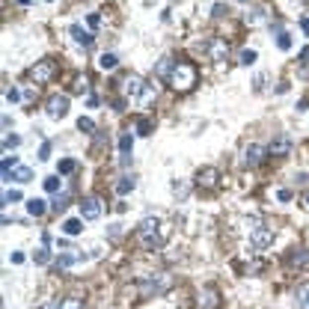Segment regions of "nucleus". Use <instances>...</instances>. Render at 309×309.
I'll return each mask as SVG.
<instances>
[{
	"label": "nucleus",
	"mask_w": 309,
	"mask_h": 309,
	"mask_svg": "<svg viewBox=\"0 0 309 309\" xmlns=\"http://www.w3.org/2000/svg\"><path fill=\"white\" fill-rule=\"evenodd\" d=\"M265 152H268V149H262V146L250 143V146L244 149V164H247V167H259V164L265 161Z\"/></svg>",
	"instance_id": "13"
},
{
	"label": "nucleus",
	"mask_w": 309,
	"mask_h": 309,
	"mask_svg": "<svg viewBox=\"0 0 309 309\" xmlns=\"http://www.w3.org/2000/svg\"><path fill=\"white\" fill-rule=\"evenodd\" d=\"M24 262V253H12V265H21Z\"/></svg>",
	"instance_id": "46"
},
{
	"label": "nucleus",
	"mask_w": 309,
	"mask_h": 309,
	"mask_svg": "<svg viewBox=\"0 0 309 309\" xmlns=\"http://www.w3.org/2000/svg\"><path fill=\"white\" fill-rule=\"evenodd\" d=\"M304 33L309 36V18H304Z\"/></svg>",
	"instance_id": "47"
},
{
	"label": "nucleus",
	"mask_w": 309,
	"mask_h": 309,
	"mask_svg": "<svg viewBox=\"0 0 309 309\" xmlns=\"http://www.w3.org/2000/svg\"><path fill=\"white\" fill-rule=\"evenodd\" d=\"M250 244H253L256 250L271 247V244H274V229H271V226H256V229L250 232Z\"/></svg>",
	"instance_id": "8"
},
{
	"label": "nucleus",
	"mask_w": 309,
	"mask_h": 309,
	"mask_svg": "<svg viewBox=\"0 0 309 309\" xmlns=\"http://www.w3.org/2000/svg\"><path fill=\"white\" fill-rule=\"evenodd\" d=\"M48 3H51V0H48Z\"/></svg>",
	"instance_id": "50"
},
{
	"label": "nucleus",
	"mask_w": 309,
	"mask_h": 309,
	"mask_svg": "<svg viewBox=\"0 0 309 309\" xmlns=\"http://www.w3.org/2000/svg\"><path fill=\"white\" fill-rule=\"evenodd\" d=\"M18 3H30V0H18Z\"/></svg>",
	"instance_id": "48"
},
{
	"label": "nucleus",
	"mask_w": 309,
	"mask_h": 309,
	"mask_svg": "<svg viewBox=\"0 0 309 309\" xmlns=\"http://www.w3.org/2000/svg\"><path fill=\"white\" fill-rule=\"evenodd\" d=\"M298 307H301V309H309V283L298 289Z\"/></svg>",
	"instance_id": "29"
},
{
	"label": "nucleus",
	"mask_w": 309,
	"mask_h": 309,
	"mask_svg": "<svg viewBox=\"0 0 309 309\" xmlns=\"http://www.w3.org/2000/svg\"><path fill=\"white\" fill-rule=\"evenodd\" d=\"M6 101H9V104H15V101H21V92H18L15 86H9V89H6Z\"/></svg>",
	"instance_id": "40"
},
{
	"label": "nucleus",
	"mask_w": 309,
	"mask_h": 309,
	"mask_svg": "<svg viewBox=\"0 0 309 309\" xmlns=\"http://www.w3.org/2000/svg\"><path fill=\"white\" fill-rule=\"evenodd\" d=\"M119 89H122V98H137V95L146 89V83H143L140 74H125V77L119 80Z\"/></svg>",
	"instance_id": "5"
},
{
	"label": "nucleus",
	"mask_w": 309,
	"mask_h": 309,
	"mask_svg": "<svg viewBox=\"0 0 309 309\" xmlns=\"http://www.w3.org/2000/svg\"><path fill=\"white\" fill-rule=\"evenodd\" d=\"M241 3H244V0H241Z\"/></svg>",
	"instance_id": "51"
},
{
	"label": "nucleus",
	"mask_w": 309,
	"mask_h": 309,
	"mask_svg": "<svg viewBox=\"0 0 309 309\" xmlns=\"http://www.w3.org/2000/svg\"><path fill=\"white\" fill-rule=\"evenodd\" d=\"M155 98H158V89H155L152 83H146V89L140 92V107H152Z\"/></svg>",
	"instance_id": "20"
},
{
	"label": "nucleus",
	"mask_w": 309,
	"mask_h": 309,
	"mask_svg": "<svg viewBox=\"0 0 309 309\" xmlns=\"http://www.w3.org/2000/svg\"><path fill=\"white\" fill-rule=\"evenodd\" d=\"M176 62H179V60H173V57H164V60H158V65H155V77H167V80H170V74H173Z\"/></svg>",
	"instance_id": "14"
},
{
	"label": "nucleus",
	"mask_w": 309,
	"mask_h": 309,
	"mask_svg": "<svg viewBox=\"0 0 309 309\" xmlns=\"http://www.w3.org/2000/svg\"><path fill=\"white\" fill-rule=\"evenodd\" d=\"M268 155H274V158H286V155H292V137L277 134V137L271 140V146H268Z\"/></svg>",
	"instance_id": "9"
},
{
	"label": "nucleus",
	"mask_w": 309,
	"mask_h": 309,
	"mask_svg": "<svg viewBox=\"0 0 309 309\" xmlns=\"http://www.w3.org/2000/svg\"><path fill=\"white\" fill-rule=\"evenodd\" d=\"M173 193H176V199H187V193H190V185H187L185 179H176V182H173Z\"/></svg>",
	"instance_id": "21"
},
{
	"label": "nucleus",
	"mask_w": 309,
	"mask_h": 309,
	"mask_svg": "<svg viewBox=\"0 0 309 309\" xmlns=\"http://www.w3.org/2000/svg\"><path fill=\"white\" fill-rule=\"evenodd\" d=\"M33 262H36V265H48V262H51V250H45V247H39V250L33 253Z\"/></svg>",
	"instance_id": "32"
},
{
	"label": "nucleus",
	"mask_w": 309,
	"mask_h": 309,
	"mask_svg": "<svg viewBox=\"0 0 309 309\" xmlns=\"http://www.w3.org/2000/svg\"><path fill=\"white\" fill-rule=\"evenodd\" d=\"M256 60H259L256 51H241V54H238V62H241V65H253Z\"/></svg>",
	"instance_id": "30"
},
{
	"label": "nucleus",
	"mask_w": 309,
	"mask_h": 309,
	"mask_svg": "<svg viewBox=\"0 0 309 309\" xmlns=\"http://www.w3.org/2000/svg\"><path fill=\"white\" fill-rule=\"evenodd\" d=\"M131 149H134V137H131V134H122V137H119V152H122V155H131Z\"/></svg>",
	"instance_id": "28"
},
{
	"label": "nucleus",
	"mask_w": 309,
	"mask_h": 309,
	"mask_svg": "<svg viewBox=\"0 0 309 309\" xmlns=\"http://www.w3.org/2000/svg\"><path fill=\"white\" fill-rule=\"evenodd\" d=\"M57 170H60V176H68V173H74V170H77V161H74V158H62Z\"/></svg>",
	"instance_id": "26"
},
{
	"label": "nucleus",
	"mask_w": 309,
	"mask_h": 309,
	"mask_svg": "<svg viewBox=\"0 0 309 309\" xmlns=\"http://www.w3.org/2000/svg\"><path fill=\"white\" fill-rule=\"evenodd\" d=\"M211 15H214V18H223V15H229V6H226V3H214V6H211Z\"/></svg>",
	"instance_id": "37"
},
{
	"label": "nucleus",
	"mask_w": 309,
	"mask_h": 309,
	"mask_svg": "<svg viewBox=\"0 0 309 309\" xmlns=\"http://www.w3.org/2000/svg\"><path fill=\"white\" fill-rule=\"evenodd\" d=\"M113 187H116V193H119V196H125V193H131V190L137 187V176H122Z\"/></svg>",
	"instance_id": "17"
},
{
	"label": "nucleus",
	"mask_w": 309,
	"mask_h": 309,
	"mask_svg": "<svg viewBox=\"0 0 309 309\" xmlns=\"http://www.w3.org/2000/svg\"><path fill=\"white\" fill-rule=\"evenodd\" d=\"M77 131H83V134H92V131H95V122H92L89 116H80V119H77Z\"/></svg>",
	"instance_id": "31"
},
{
	"label": "nucleus",
	"mask_w": 309,
	"mask_h": 309,
	"mask_svg": "<svg viewBox=\"0 0 309 309\" xmlns=\"http://www.w3.org/2000/svg\"><path fill=\"white\" fill-rule=\"evenodd\" d=\"M12 170H18V158H15V155H12V158L6 155L3 164H0V176H3V182H12Z\"/></svg>",
	"instance_id": "18"
},
{
	"label": "nucleus",
	"mask_w": 309,
	"mask_h": 309,
	"mask_svg": "<svg viewBox=\"0 0 309 309\" xmlns=\"http://www.w3.org/2000/svg\"><path fill=\"white\" fill-rule=\"evenodd\" d=\"M62 208H65V196H57L54 199V211H62Z\"/></svg>",
	"instance_id": "43"
},
{
	"label": "nucleus",
	"mask_w": 309,
	"mask_h": 309,
	"mask_svg": "<svg viewBox=\"0 0 309 309\" xmlns=\"http://www.w3.org/2000/svg\"><path fill=\"white\" fill-rule=\"evenodd\" d=\"M170 286H173V277H170V274H152L149 280L140 283V295H143V298H155V295L170 292Z\"/></svg>",
	"instance_id": "2"
},
{
	"label": "nucleus",
	"mask_w": 309,
	"mask_h": 309,
	"mask_svg": "<svg viewBox=\"0 0 309 309\" xmlns=\"http://www.w3.org/2000/svg\"><path fill=\"white\" fill-rule=\"evenodd\" d=\"M45 113L51 119H62L68 113V95H51L48 104H45Z\"/></svg>",
	"instance_id": "6"
},
{
	"label": "nucleus",
	"mask_w": 309,
	"mask_h": 309,
	"mask_svg": "<svg viewBox=\"0 0 309 309\" xmlns=\"http://www.w3.org/2000/svg\"><path fill=\"white\" fill-rule=\"evenodd\" d=\"M137 134L149 137V134H152V122H149V119H140V122H137Z\"/></svg>",
	"instance_id": "38"
},
{
	"label": "nucleus",
	"mask_w": 309,
	"mask_h": 309,
	"mask_svg": "<svg viewBox=\"0 0 309 309\" xmlns=\"http://www.w3.org/2000/svg\"><path fill=\"white\" fill-rule=\"evenodd\" d=\"M54 74H57V62H54V60H39V62H36V65H30V71H27V77H30L36 86L51 83V80H54Z\"/></svg>",
	"instance_id": "3"
},
{
	"label": "nucleus",
	"mask_w": 309,
	"mask_h": 309,
	"mask_svg": "<svg viewBox=\"0 0 309 309\" xmlns=\"http://www.w3.org/2000/svg\"><path fill=\"white\" fill-rule=\"evenodd\" d=\"M277 45H280V51H289L292 48V36L283 30V33H277Z\"/></svg>",
	"instance_id": "33"
},
{
	"label": "nucleus",
	"mask_w": 309,
	"mask_h": 309,
	"mask_svg": "<svg viewBox=\"0 0 309 309\" xmlns=\"http://www.w3.org/2000/svg\"><path fill=\"white\" fill-rule=\"evenodd\" d=\"M80 217L83 220H98L101 217V199L98 196H86L80 202Z\"/></svg>",
	"instance_id": "10"
},
{
	"label": "nucleus",
	"mask_w": 309,
	"mask_h": 309,
	"mask_svg": "<svg viewBox=\"0 0 309 309\" xmlns=\"http://www.w3.org/2000/svg\"><path fill=\"white\" fill-rule=\"evenodd\" d=\"M98 65H101L104 71H110V68H116V65H119V57H116V54H101Z\"/></svg>",
	"instance_id": "23"
},
{
	"label": "nucleus",
	"mask_w": 309,
	"mask_h": 309,
	"mask_svg": "<svg viewBox=\"0 0 309 309\" xmlns=\"http://www.w3.org/2000/svg\"><path fill=\"white\" fill-rule=\"evenodd\" d=\"M307 205H309V193H307Z\"/></svg>",
	"instance_id": "49"
},
{
	"label": "nucleus",
	"mask_w": 309,
	"mask_h": 309,
	"mask_svg": "<svg viewBox=\"0 0 309 309\" xmlns=\"http://www.w3.org/2000/svg\"><path fill=\"white\" fill-rule=\"evenodd\" d=\"M262 89H265V74L256 77V92H262Z\"/></svg>",
	"instance_id": "44"
},
{
	"label": "nucleus",
	"mask_w": 309,
	"mask_h": 309,
	"mask_svg": "<svg viewBox=\"0 0 309 309\" xmlns=\"http://www.w3.org/2000/svg\"><path fill=\"white\" fill-rule=\"evenodd\" d=\"M265 12H268L265 6H253V9L247 12V24H250V27H256V24H262V21H265Z\"/></svg>",
	"instance_id": "19"
},
{
	"label": "nucleus",
	"mask_w": 309,
	"mask_h": 309,
	"mask_svg": "<svg viewBox=\"0 0 309 309\" xmlns=\"http://www.w3.org/2000/svg\"><path fill=\"white\" fill-rule=\"evenodd\" d=\"M18 143H21V137H18V134H6V137H3V149H6V152H9V149H15Z\"/></svg>",
	"instance_id": "34"
},
{
	"label": "nucleus",
	"mask_w": 309,
	"mask_h": 309,
	"mask_svg": "<svg viewBox=\"0 0 309 309\" xmlns=\"http://www.w3.org/2000/svg\"><path fill=\"white\" fill-rule=\"evenodd\" d=\"M196 185L205 187V190L217 187V185H220V170H217V167H199V170H196Z\"/></svg>",
	"instance_id": "7"
},
{
	"label": "nucleus",
	"mask_w": 309,
	"mask_h": 309,
	"mask_svg": "<svg viewBox=\"0 0 309 309\" xmlns=\"http://www.w3.org/2000/svg\"><path fill=\"white\" fill-rule=\"evenodd\" d=\"M158 217H146L143 223H140V238H143V244L149 247V250H155V247H161L164 244V235H158Z\"/></svg>",
	"instance_id": "4"
},
{
	"label": "nucleus",
	"mask_w": 309,
	"mask_h": 309,
	"mask_svg": "<svg viewBox=\"0 0 309 309\" xmlns=\"http://www.w3.org/2000/svg\"><path fill=\"white\" fill-rule=\"evenodd\" d=\"M68 33H71V39H74L77 45H83V48H89V45H92V36H89L80 24H71V30H68Z\"/></svg>",
	"instance_id": "16"
},
{
	"label": "nucleus",
	"mask_w": 309,
	"mask_h": 309,
	"mask_svg": "<svg viewBox=\"0 0 309 309\" xmlns=\"http://www.w3.org/2000/svg\"><path fill=\"white\" fill-rule=\"evenodd\" d=\"M27 211H30L33 217H42V214H45V199H30V202H27Z\"/></svg>",
	"instance_id": "27"
},
{
	"label": "nucleus",
	"mask_w": 309,
	"mask_h": 309,
	"mask_svg": "<svg viewBox=\"0 0 309 309\" xmlns=\"http://www.w3.org/2000/svg\"><path fill=\"white\" fill-rule=\"evenodd\" d=\"M62 232H65V235H80V232H83V223L71 217V220H65V223H62Z\"/></svg>",
	"instance_id": "24"
},
{
	"label": "nucleus",
	"mask_w": 309,
	"mask_h": 309,
	"mask_svg": "<svg viewBox=\"0 0 309 309\" xmlns=\"http://www.w3.org/2000/svg\"><path fill=\"white\" fill-rule=\"evenodd\" d=\"M12 179H15L18 185H27V182H33V170H30V167H18V170L12 173Z\"/></svg>",
	"instance_id": "22"
},
{
	"label": "nucleus",
	"mask_w": 309,
	"mask_h": 309,
	"mask_svg": "<svg viewBox=\"0 0 309 309\" xmlns=\"http://www.w3.org/2000/svg\"><path fill=\"white\" fill-rule=\"evenodd\" d=\"M42 309H62V301H60V298H54V301H48Z\"/></svg>",
	"instance_id": "42"
},
{
	"label": "nucleus",
	"mask_w": 309,
	"mask_h": 309,
	"mask_svg": "<svg viewBox=\"0 0 309 309\" xmlns=\"http://www.w3.org/2000/svg\"><path fill=\"white\" fill-rule=\"evenodd\" d=\"M9 202H21V190H9V193H3V205H9Z\"/></svg>",
	"instance_id": "39"
},
{
	"label": "nucleus",
	"mask_w": 309,
	"mask_h": 309,
	"mask_svg": "<svg viewBox=\"0 0 309 309\" xmlns=\"http://www.w3.org/2000/svg\"><path fill=\"white\" fill-rule=\"evenodd\" d=\"M60 185H62V182H60L57 176H51V179H45V190H48V193H57V190H60Z\"/></svg>",
	"instance_id": "35"
},
{
	"label": "nucleus",
	"mask_w": 309,
	"mask_h": 309,
	"mask_svg": "<svg viewBox=\"0 0 309 309\" xmlns=\"http://www.w3.org/2000/svg\"><path fill=\"white\" fill-rule=\"evenodd\" d=\"M277 196H280V199H283V202H289V199H292V190H286V187H283V190H280V193H277Z\"/></svg>",
	"instance_id": "45"
},
{
	"label": "nucleus",
	"mask_w": 309,
	"mask_h": 309,
	"mask_svg": "<svg viewBox=\"0 0 309 309\" xmlns=\"http://www.w3.org/2000/svg\"><path fill=\"white\" fill-rule=\"evenodd\" d=\"M77 259H80V256H74V253H62V256H60V259H57L54 265H57V271H60V268L65 271V268H71V265H74Z\"/></svg>",
	"instance_id": "25"
},
{
	"label": "nucleus",
	"mask_w": 309,
	"mask_h": 309,
	"mask_svg": "<svg viewBox=\"0 0 309 309\" xmlns=\"http://www.w3.org/2000/svg\"><path fill=\"white\" fill-rule=\"evenodd\" d=\"M39 158H42V161H48V158H51V143H42V149H39Z\"/></svg>",
	"instance_id": "41"
},
{
	"label": "nucleus",
	"mask_w": 309,
	"mask_h": 309,
	"mask_svg": "<svg viewBox=\"0 0 309 309\" xmlns=\"http://www.w3.org/2000/svg\"><path fill=\"white\" fill-rule=\"evenodd\" d=\"M286 262H289L292 268H307V265H309V250H301V247H298V250H292Z\"/></svg>",
	"instance_id": "15"
},
{
	"label": "nucleus",
	"mask_w": 309,
	"mask_h": 309,
	"mask_svg": "<svg viewBox=\"0 0 309 309\" xmlns=\"http://www.w3.org/2000/svg\"><path fill=\"white\" fill-rule=\"evenodd\" d=\"M199 307L202 309H217L220 307V292H217L214 286H205V289L199 292Z\"/></svg>",
	"instance_id": "11"
},
{
	"label": "nucleus",
	"mask_w": 309,
	"mask_h": 309,
	"mask_svg": "<svg viewBox=\"0 0 309 309\" xmlns=\"http://www.w3.org/2000/svg\"><path fill=\"white\" fill-rule=\"evenodd\" d=\"M208 57H211L214 62L226 60V57H229V42H223V39H211V42H208Z\"/></svg>",
	"instance_id": "12"
},
{
	"label": "nucleus",
	"mask_w": 309,
	"mask_h": 309,
	"mask_svg": "<svg viewBox=\"0 0 309 309\" xmlns=\"http://www.w3.org/2000/svg\"><path fill=\"white\" fill-rule=\"evenodd\" d=\"M62 309H83L80 298H62Z\"/></svg>",
	"instance_id": "36"
},
{
	"label": "nucleus",
	"mask_w": 309,
	"mask_h": 309,
	"mask_svg": "<svg viewBox=\"0 0 309 309\" xmlns=\"http://www.w3.org/2000/svg\"><path fill=\"white\" fill-rule=\"evenodd\" d=\"M193 83H196V65L179 60L176 68H173V74H170V86L176 92H187V89H193Z\"/></svg>",
	"instance_id": "1"
}]
</instances>
